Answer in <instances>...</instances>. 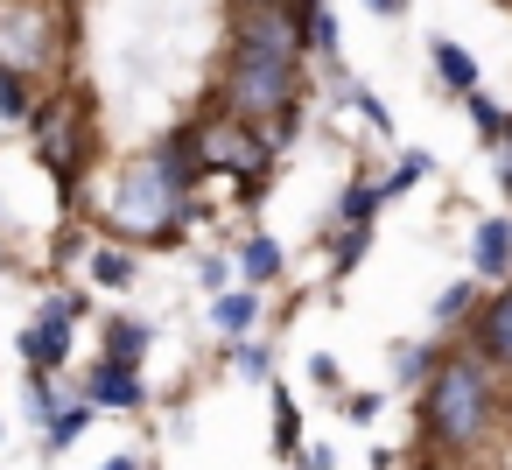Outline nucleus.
Returning <instances> with one entry per match:
<instances>
[{"mask_svg":"<svg viewBox=\"0 0 512 470\" xmlns=\"http://www.w3.org/2000/svg\"><path fill=\"white\" fill-rule=\"evenodd\" d=\"M197 211V169L183 155V134H162L155 148L113 162L99 176V197H92V218L106 225V239H127V246H169Z\"/></svg>","mask_w":512,"mask_h":470,"instance_id":"obj_1","label":"nucleus"},{"mask_svg":"<svg viewBox=\"0 0 512 470\" xmlns=\"http://www.w3.org/2000/svg\"><path fill=\"white\" fill-rule=\"evenodd\" d=\"M414 435L421 449L463 463V456H484L491 435H498V372L456 344V351H435L428 379H421V407H414Z\"/></svg>","mask_w":512,"mask_h":470,"instance_id":"obj_2","label":"nucleus"},{"mask_svg":"<svg viewBox=\"0 0 512 470\" xmlns=\"http://www.w3.org/2000/svg\"><path fill=\"white\" fill-rule=\"evenodd\" d=\"M183 134V155H190V169H197V183L204 176H225V183H239L246 190V204L260 197V176L274 169V155L260 148V134L246 127V120H232V113H197V120H183L176 127Z\"/></svg>","mask_w":512,"mask_h":470,"instance_id":"obj_3","label":"nucleus"},{"mask_svg":"<svg viewBox=\"0 0 512 470\" xmlns=\"http://www.w3.org/2000/svg\"><path fill=\"white\" fill-rule=\"evenodd\" d=\"M211 106L232 113V120H246V127H260V120H274V113H295V106H302V64L260 57V50H232Z\"/></svg>","mask_w":512,"mask_h":470,"instance_id":"obj_4","label":"nucleus"},{"mask_svg":"<svg viewBox=\"0 0 512 470\" xmlns=\"http://www.w3.org/2000/svg\"><path fill=\"white\" fill-rule=\"evenodd\" d=\"M64 0H0V71L43 85L64 64Z\"/></svg>","mask_w":512,"mask_h":470,"instance_id":"obj_5","label":"nucleus"},{"mask_svg":"<svg viewBox=\"0 0 512 470\" xmlns=\"http://www.w3.org/2000/svg\"><path fill=\"white\" fill-rule=\"evenodd\" d=\"M29 141H36V162L57 176V190H64V204H71L78 183H85V148H92L85 99H78L71 85L50 92V99H36V113H29Z\"/></svg>","mask_w":512,"mask_h":470,"instance_id":"obj_6","label":"nucleus"},{"mask_svg":"<svg viewBox=\"0 0 512 470\" xmlns=\"http://www.w3.org/2000/svg\"><path fill=\"white\" fill-rule=\"evenodd\" d=\"M85 316H92V295H85V288L43 295V309H36L29 330H22V365H29V372H64V365H71V337H78Z\"/></svg>","mask_w":512,"mask_h":470,"instance_id":"obj_7","label":"nucleus"},{"mask_svg":"<svg viewBox=\"0 0 512 470\" xmlns=\"http://www.w3.org/2000/svg\"><path fill=\"white\" fill-rule=\"evenodd\" d=\"M232 50H260V57H302V22H295V0H232Z\"/></svg>","mask_w":512,"mask_h":470,"instance_id":"obj_8","label":"nucleus"},{"mask_svg":"<svg viewBox=\"0 0 512 470\" xmlns=\"http://www.w3.org/2000/svg\"><path fill=\"white\" fill-rule=\"evenodd\" d=\"M470 351H477L491 372L512 379V281H498V295L477 302V316H470Z\"/></svg>","mask_w":512,"mask_h":470,"instance_id":"obj_9","label":"nucleus"},{"mask_svg":"<svg viewBox=\"0 0 512 470\" xmlns=\"http://www.w3.org/2000/svg\"><path fill=\"white\" fill-rule=\"evenodd\" d=\"M78 400H85V407H106V414H141V407H148V386H141V372H120V365H99V358H92Z\"/></svg>","mask_w":512,"mask_h":470,"instance_id":"obj_10","label":"nucleus"},{"mask_svg":"<svg viewBox=\"0 0 512 470\" xmlns=\"http://www.w3.org/2000/svg\"><path fill=\"white\" fill-rule=\"evenodd\" d=\"M470 281H512V218H484L470 239Z\"/></svg>","mask_w":512,"mask_h":470,"instance_id":"obj_11","label":"nucleus"},{"mask_svg":"<svg viewBox=\"0 0 512 470\" xmlns=\"http://www.w3.org/2000/svg\"><path fill=\"white\" fill-rule=\"evenodd\" d=\"M232 267H239V288H267V281H281V239H267V232H246L239 246H232Z\"/></svg>","mask_w":512,"mask_h":470,"instance_id":"obj_12","label":"nucleus"},{"mask_svg":"<svg viewBox=\"0 0 512 470\" xmlns=\"http://www.w3.org/2000/svg\"><path fill=\"white\" fill-rule=\"evenodd\" d=\"M148 344H155V330H148L141 316H106V351H99V365H120V372H141V358H148Z\"/></svg>","mask_w":512,"mask_h":470,"instance_id":"obj_13","label":"nucleus"},{"mask_svg":"<svg viewBox=\"0 0 512 470\" xmlns=\"http://www.w3.org/2000/svg\"><path fill=\"white\" fill-rule=\"evenodd\" d=\"M428 64H435V78H442V85H449L456 99H463V92H477V57H470L463 43L435 36V43H428Z\"/></svg>","mask_w":512,"mask_h":470,"instance_id":"obj_14","label":"nucleus"},{"mask_svg":"<svg viewBox=\"0 0 512 470\" xmlns=\"http://www.w3.org/2000/svg\"><path fill=\"white\" fill-rule=\"evenodd\" d=\"M211 323H218L225 337H253V323H260V288H218Z\"/></svg>","mask_w":512,"mask_h":470,"instance_id":"obj_15","label":"nucleus"},{"mask_svg":"<svg viewBox=\"0 0 512 470\" xmlns=\"http://www.w3.org/2000/svg\"><path fill=\"white\" fill-rule=\"evenodd\" d=\"M92 414H99V407H85L78 393H64V400H57V414L43 421V449H50V456H57V449H71V442L92 428Z\"/></svg>","mask_w":512,"mask_h":470,"instance_id":"obj_16","label":"nucleus"},{"mask_svg":"<svg viewBox=\"0 0 512 470\" xmlns=\"http://www.w3.org/2000/svg\"><path fill=\"white\" fill-rule=\"evenodd\" d=\"M267 400H274V456L295 463V456H302V407H295V393H288L281 379L267 386Z\"/></svg>","mask_w":512,"mask_h":470,"instance_id":"obj_17","label":"nucleus"},{"mask_svg":"<svg viewBox=\"0 0 512 470\" xmlns=\"http://www.w3.org/2000/svg\"><path fill=\"white\" fill-rule=\"evenodd\" d=\"M85 267H92V288H106V295L134 288V274H141L127 246H92V253H85Z\"/></svg>","mask_w":512,"mask_h":470,"instance_id":"obj_18","label":"nucleus"},{"mask_svg":"<svg viewBox=\"0 0 512 470\" xmlns=\"http://www.w3.org/2000/svg\"><path fill=\"white\" fill-rule=\"evenodd\" d=\"M379 204H386V190H379L372 176H358V183H344V197H337V225H372Z\"/></svg>","mask_w":512,"mask_h":470,"instance_id":"obj_19","label":"nucleus"},{"mask_svg":"<svg viewBox=\"0 0 512 470\" xmlns=\"http://www.w3.org/2000/svg\"><path fill=\"white\" fill-rule=\"evenodd\" d=\"M477 302H484V295H477V281H470V274H463V281H449V288L435 295V330L470 323V316H477Z\"/></svg>","mask_w":512,"mask_h":470,"instance_id":"obj_20","label":"nucleus"},{"mask_svg":"<svg viewBox=\"0 0 512 470\" xmlns=\"http://www.w3.org/2000/svg\"><path fill=\"white\" fill-rule=\"evenodd\" d=\"M29 113H36V85L0 71V127H29Z\"/></svg>","mask_w":512,"mask_h":470,"instance_id":"obj_21","label":"nucleus"},{"mask_svg":"<svg viewBox=\"0 0 512 470\" xmlns=\"http://www.w3.org/2000/svg\"><path fill=\"white\" fill-rule=\"evenodd\" d=\"M365 253H372V225H337V239H330V274H351Z\"/></svg>","mask_w":512,"mask_h":470,"instance_id":"obj_22","label":"nucleus"},{"mask_svg":"<svg viewBox=\"0 0 512 470\" xmlns=\"http://www.w3.org/2000/svg\"><path fill=\"white\" fill-rule=\"evenodd\" d=\"M435 365V344H393V386H421Z\"/></svg>","mask_w":512,"mask_h":470,"instance_id":"obj_23","label":"nucleus"},{"mask_svg":"<svg viewBox=\"0 0 512 470\" xmlns=\"http://www.w3.org/2000/svg\"><path fill=\"white\" fill-rule=\"evenodd\" d=\"M232 372H239V379H267V372H274V365H267V344L232 337Z\"/></svg>","mask_w":512,"mask_h":470,"instance_id":"obj_24","label":"nucleus"},{"mask_svg":"<svg viewBox=\"0 0 512 470\" xmlns=\"http://www.w3.org/2000/svg\"><path fill=\"white\" fill-rule=\"evenodd\" d=\"M22 393H29V421H50V414H57V400H64V393L50 386V372H29V379H22Z\"/></svg>","mask_w":512,"mask_h":470,"instance_id":"obj_25","label":"nucleus"},{"mask_svg":"<svg viewBox=\"0 0 512 470\" xmlns=\"http://www.w3.org/2000/svg\"><path fill=\"white\" fill-rule=\"evenodd\" d=\"M379 407H386V393H379V386L344 393V421H351V428H372V421H379Z\"/></svg>","mask_w":512,"mask_h":470,"instance_id":"obj_26","label":"nucleus"},{"mask_svg":"<svg viewBox=\"0 0 512 470\" xmlns=\"http://www.w3.org/2000/svg\"><path fill=\"white\" fill-rule=\"evenodd\" d=\"M421 176H428V155H400V162H393V176H386L379 190H386V197H407Z\"/></svg>","mask_w":512,"mask_h":470,"instance_id":"obj_27","label":"nucleus"},{"mask_svg":"<svg viewBox=\"0 0 512 470\" xmlns=\"http://www.w3.org/2000/svg\"><path fill=\"white\" fill-rule=\"evenodd\" d=\"M463 113H470V127H477L484 141H498V120H505V113H498L484 92H463Z\"/></svg>","mask_w":512,"mask_h":470,"instance_id":"obj_28","label":"nucleus"},{"mask_svg":"<svg viewBox=\"0 0 512 470\" xmlns=\"http://www.w3.org/2000/svg\"><path fill=\"white\" fill-rule=\"evenodd\" d=\"M197 281H204V288L218 295V288L232 281V260H225V253H204V260H197Z\"/></svg>","mask_w":512,"mask_h":470,"instance_id":"obj_29","label":"nucleus"},{"mask_svg":"<svg viewBox=\"0 0 512 470\" xmlns=\"http://www.w3.org/2000/svg\"><path fill=\"white\" fill-rule=\"evenodd\" d=\"M351 106H358V113H365V120L379 127V134H393V120H386V106H379V99H372L365 85H351Z\"/></svg>","mask_w":512,"mask_h":470,"instance_id":"obj_30","label":"nucleus"},{"mask_svg":"<svg viewBox=\"0 0 512 470\" xmlns=\"http://www.w3.org/2000/svg\"><path fill=\"white\" fill-rule=\"evenodd\" d=\"M85 253H92V239H85L78 225H71V232H57V267H71V260H85Z\"/></svg>","mask_w":512,"mask_h":470,"instance_id":"obj_31","label":"nucleus"},{"mask_svg":"<svg viewBox=\"0 0 512 470\" xmlns=\"http://www.w3.org/2000/svg\"><path fill=\"white\" fill-rule=\"evenodd\" d=\"M295 463H309V470H337V449H323V442H302V456Z\"/></svg>","mask_w":512,"mask_h":470,"instance_id":"obj_32","label":"nucleus"},{"mask_svg":"<svg viewBox=\"0 0 512 470\" xmlns=\"http://www.w3.org/2000/svg\"><path fill=\"white\" fill-rule=\"evenodd\" d=\"M309 372H316V386H337V358H330V351H316Z\"/></svg>","mask_w":512,"mask_h":470,"instance_id":"obj_33","label":"nucleus"},{"mask_svg":"<svg viewBox=\"0 0 512 470\" xmlns=\"http://www.w3.org/2000/svg\"><path fill=\"white\" fill-rule=\"evenodd\" d=\"M99 470H148V463H141V456H106Z\"/></svg>","mask_w":512,"mask_h":470,"instance_id":"obj_34","label":"nucleus"},{"mask_svg":"<svg viewBox=\"0 0 512 470\" xmlns=\"http://www.w3.org/2000/svg\"><path fill=\"white\" fill-rule=\"evenodd\" d=\"M498 148H505V155H512V113H505V120H498Z\"/></svg>","mask_w":512,"mask_h":470,"instance_id":"obj_35","label":"nucleus"},{"mask_svg":"<svg viewBox=\"0 0 512 470\" xmlns=\"http://www.w3.org/2000/svg\"><path fill=\"white\" fill-rule=\"evenodd\" d=\"M498 190H505V218H512V162H505V176H498Z\"/></svg>","mask_w":512,"mask_h":470,"instance_id":"obj_36","label":"nucleus"},{"mask_svg":"<svg viewBox=\"0 0 512 470\" xmlns=\"http://www.w3.org/2000/svg\"><path fill=\"white\" fill-rule=\"evenodd\" d=\"M365 8H372V15H400V0H365Z\"/></svg>","mask_w":512,"mask_h":470,"instance_id":"obj_37","label":"nucleus"},{"mask_svg":"<svg viewBox=\"0 0 512 470\" xmlns=\"http://www.w3.org/2000/svg\"><path fill=\"white\" fill-rule=\"evenodd\" d=\"M0 274H8V246H0Z\"/></svg>","mask_w":512,"mask_h":470,"instance_id":"obj_38","label":"nucleus"}]
</instances>
